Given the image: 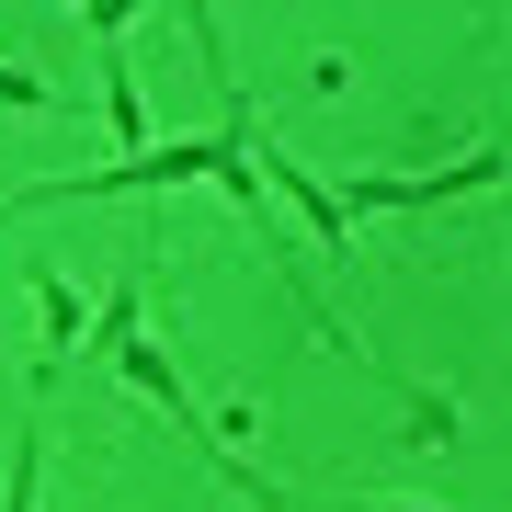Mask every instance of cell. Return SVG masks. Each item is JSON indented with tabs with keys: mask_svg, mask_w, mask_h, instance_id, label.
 Wrapping results in <instances>:
<instances>
[{
	"mask_svg": "<svg viewBox=\"0 0 512 512\" xmlns=\"http://www.w3.org/2000/svg\"><path fill=\"white\" fill-rule=\"evenodd\" d=\"M0 103H12V114H57V80H46V69H12V57H0Z\"/></svg>",
	"mask_w": 512,
	"mask_h": 512,
	"instance_id": "4",
	"label": "cell"
},
{
	"mask_svg": "<svg viewBox=\"0 0 512 512\" xmlns=\"http://www.w3.org/2000/svg\"><path fill=\"white\" fill-rule=\"evenodd\" d=\"M103 365H114V376H126V387H137V399H148V410H171V421H194V399H183V365H171V353H160V342H148V330H126V342H114V353H103Z\"/></svg>",
	"mask_w": 512,
	"mask_h": 512,
	"instance_id": "2",
	"label": "cell"
},
{
	"mask_svg": "<svg viewBox=\"0 0 512 512\" xmlns=\"http://www.w3.org/2000/svg\"><path fill=\"white\" fill-rule=\"evenodd\" d=\"M478 183H501V137L490 148H467V160H444V171H387V183H353L342 194V217H387V205H456V194H478Z\"/></svg>",
	"mask_w": 512,
	"mask_h": 512,
	"instance_id": "1",
	"label": "cell"
},
{
	"mask_svg": "<svg viewBox=\"0 0 512 512\" xmlns=\"http://www.w3.org/2000/svg\"><path fill=\"white\" fill-rule=\"evenodd\" d=\"M23 285H35V308H46V353H80V342H92V308H80V285L57 274V262L23 251Z\"/></svg>",
	"mask_w": 512,
	"mask_h": 512,
	"instance_id": "3",
	"label": "cell"
},
{
	"mask_svg": "<svg viewBox=\"0 0 512 512\" xmlns=\"http://www.w3.org/2000/svg\"><path fill=\"white\" fill-rule=\"evenodd\" d=\"M35 490H46V433H23L12 444V501H0V512H35Z\"/></svg>",
	"mask_w": 512,
	"mask_h": 512,
	"instance_id": "5",
	"label": "cell"
}]
</instances>
